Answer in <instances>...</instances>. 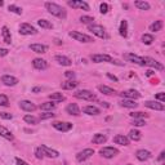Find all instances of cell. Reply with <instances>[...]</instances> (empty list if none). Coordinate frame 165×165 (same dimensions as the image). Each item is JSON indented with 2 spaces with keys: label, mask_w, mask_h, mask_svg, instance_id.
I'll use <instances>...</instances> for the list:
<instances>
[{
  "label": "cell",
  "mask_w": 165,
  "mask_h": 165,
  "mask_svg": "<svg viewBox=\"0 0 165 165\" xmlns=\"http://www.w3.org/2000/svg\"><path fill=\"white\" fill-rule=\"evenodd\" d=\"M93 21H94V19H93L92 17H89V16H81V17H80V22H81V23L90 25V23L93 22Z\"/></svg>",
  "instance_id": "7bdbcfd3"
},
{
  "label": "cell",
  "mask_w": 165,
  "mask_h": 165,
  "mask_svg": "<svg viewBox=\"0 0 165 165\" xmlns=\"http://www.w3.org/2000/svg\"><path fill=\"white\" fill-rule=\"evenodd\" d=\"M0 118L4 120H10L13 116H12V113H8V112H0Z\"/></svg>",
  "instance_id": "bcb514c9"
},
{
  "label": "cell",
  "mask_w": 165,
  "mask_h": 165,
  "mask_svg": "<svg viewBox=\"0 0 165 165\" xmlns=\"http://www.w3.org/2000/svg\"><path fill=\"white\" fill-rule=\"evenodd\" d=\"M155 99H159L160 103H164L165 102V94H164V93H159V94L155 96Z\"/></svg>",
  "instance_id": "c3c4849f"
},
{
  "label": "cell",
  "mask_w": 165,
  "mask_h": 165,
  "mask_svg": "<svg viewBox=\"0 0 165 165\" xmlns=\"http://www.w3.org/2000/svg\"><path fill=\"white\" fill-rule=\"evenodd\" d=\"M54 60L58 62L60 64H62V66H71V63H72V61H71L68 57H66V56H56Z\"/></svg>",
  "instance_id": "cb8c5ba5"
},
{
  "label": "cell",
  "mask_w": 165,
  "mask_h": 165,
  "mask_svg": "<svg viewBox=\"0 0 165 165\" xmlns=\"http://www.w3.org/2000/svg\"><path fill=\"white\" fill-rule=\"evenodd\" d=\"M16 163H17V165H28L25 160H22V159H19V157H17L16 159Z\"/></svg>",
  "instance_id": "f5cc1de1"
},
{
  "label": "cell",
  "mask_w": 165,
  "mask_h": 165,
  "mask_svg": "<svg viewBox=\"0 0 165 165\" xmlns=\"http://www.w3.org/2000/svg\"><path fill=\"white\" fill-rule=\"evenodd\" d=\"M39 107H40V110L51 111V112H52V110L56 109V103H53V102H45V103H41Z\"/></svg>",
  "instance_id": "836d02e7"
},
{
  "label": "cell",
  "mask_w": 165,
  "mask_h": 165,
  "mask_svg": "<svg viewBox=\"0 0 165 165\" xmlns=\"http://www.w3.org/2000/svg\"><path fill=\"white\" fill-rule=\"evenodd\" d=\"M53 118H54V113L52 112H45L40 115V120H47V119H53Z\"/></svg>",
  "instance_id": "ee69618b"
},
{
  "label": "cell",
  "mask_w": 165,
  "mask_h": 165,
  "mask_svg": "<svg viewBox=\"0 0 165 165\" xmlns=\"http://www.w3.org/2000/svg\"><path fill=\"white\" fill-rule=\"evenodd\" d=\"M19 107L26 112H34L35 110H36V106H35L32 102H30V101H21L19 102Z\"/></svg>",
  "instance_id": "e0dca14e"
},
{
  "label": "cell",
  "mask_w": 165,
  "mask_h": 165,
  "mask_svg": "<svg viewBox=\"0 0 165 165\" xmlns=\"http://www.w3.org/2000/svg\"><path fill=\"white\" fill-rule=\"evenodd\" d=\"M64 76H66L67 79H74L75 77V72H72V71H66V72H64Z\"/></svg>",
  "instance_id": "f907efd6"
},
{
  "label": "cell",
  "mask_w": 165,
  "mask_h": 165,
  "mask_svg": "<svg viewBox=\"0 0 165 165\" xmlns=\"http://www.w3.org/2000/svg\"><path fill=\"white\" fill-rule=\"evenodd\" d=\"M35 155H36L38 159H43V157H44V152L41 151V148H40V147L35 150Z\"/></svg>",
  "instance_id": "7dc6e473"
},
{
  "label": "cell",
  "mask_w": 165,
  "mask_h": 165,
  "mask_svg": "<svg viewBox=\"0 0 165 165\" xmlns=\"http://www.w3.org/2000/svg\"><path fill=\"white\" fill-rule=\"evenodd\" d=\"M77 81H74V80H68V81H64L62 83V88L63 89H67V90H71V89H75L77 87Z\"/></svg>",
  "instance_id": "1f68e13d"
},
{
  "label": "cell",
  "mask_w": 165,
  "mask_h": 165,
  "mask_svg": "<svg viewBox=\"0 0 165 165\" xmlns=\"http://www.w3.org/2000/svg\"><path fill=\"white\" fill-rule=\"evenodd\" d=\"M119 105L121 107H126V109H135V107L138 106V103H135L132 99H121L119 102Z\"/></svg>",
  "instance_id": "484cf974"
},
{
  "label": "cell",
  "mask_w": 165,
  "mask_h": 165,
  "mask_svg": "<svg viewBox=\"0 0 165 165\" xmlns=\"http://www.w3.org/2000/svg\"><path fill=\"white\" fill-rule=\"evenodd\" d=\"M68 35L72 39H75L76 41H80V43H92L93 41V39L89 36V35H85V34L77 32V31H71Z\"/></svg>",
  "instance_id": "277c9868"
},
{
  "label": "cell",
  "mask_w": 165,
  "mask_h": 165,
  "mask_svg": "<svg viewBox=\"0 0 165 165\" xmlns=\"http://www.w3.org/2000/svg\"><path fill=\"white\" fill-rule=\"evenodd\" d=\"M2 83L6 87H14V85L18 84V79L14 77L12 75H3L2 76Z\"/></svg>",
  "instance_id": "5bb4252c"
},
{
  "label": "cell",
  "mask_w": 165,
  "mask_h": 165,
  "mask_svg": "<svg viewBox=\"0 0 165 165\" xmlns=\"http://www.w3.org/2000/svg\"><path fill=\"white\" fill-rule=\"evenodd\" d=\"M38 25L41 27V28H53V25L49 22V21H47V19H39L38 21Z\"/></svg>",
  "instance_id": "f35d334b"
},
{
  "label": "cell",
  "mask_w": 165,
  "mask_h": 165,
  "mask_svg": "<svg viewBox=\"0 0 165 165\" xmlns=\"http://www.w3.org/2000/svg\"><path fill=\"white\" fill-rule=\"evenodd\" d=\"M129 139H132V141H139L142 138V134L141 132H138L137 129H132L130 132H129Z\"/></svg>",
  "instance_id": "4dcf8cb0"
},
{
  "label": "cell",
  "mask_w": 165,
  "mask_h": 165,
  "mask_svg": "<svg viewBox=\"0 0 165 165\" xmlns=\"http://www.w3.org/2000/svg\"><path fill=\"white\" fill-rule=\"evenodd\" d=\"M19 34L21 35H35V34H38V31H36V28L31 26L30 23H22L19 26Z\"/></svg>",
  "instance_id": "ba28073f"
},
{
  "label": "cell",
  "mask_w": 165,
  "mask_h": 165,
  "mask_svg": "<svg viewBox=\"0 0 165 165\" xmlns=\"http://www.w3.org/2000/svg\"><path fill=\"white\" fill-rule=\"evenodd\" d=\"M32 92H34V93H39V92H41V88L35 87V88H32Z\"/></svg>",
  "instance_id": "9f6ffc18"
},
{
  "label": "cell",
  "mask_w": 165,
  "mask_h": 165,
  "mask_svg": "<svg viewBox=\"0 0 165 165\" xmlns=\"http://www.w3.org/2000/svg\"><path fill=\"white\" fill-rule=\"evenodd\" d=\"M83 112L87 113V115H90V116H93V115L97 116V115L101 113V110H99L98 107H96V106H85L83 109Z\"/></svg>",
  "instance_id": "7402d4cb"
},
{
  "label": "cell",
  "mask_w": 165,
  "mask_h": 165,
  "mask_svg": "<svg viewBox=\"0 0 165 165\" xmlns=\"http://www.w3.org/2000/svg\"><path fill=\"white\" fill-rule=\"evenodd\" d=\"M106 141H107V137L105 134H101V133L94 134V137L92 138V142L96 143V145H102V143H105Z\"/></svg>",
  "instance_id": "83f0119b"
},
{
  "label": "cell",
  "mask_w": 165,
  "mask_h": 165,
  "mask_svg": "<svg viewBox=\"0 0 165 165\" xmlns=\"http://www.w3.org/2000/svg\"><path fill=\"white\" fill-rule=\"evenodd\" d=\"M145 106L148 107V109H151V110H155V111H164L165 110L164 103L156 102V101H146L145 102Z\"/></svg>",
  "instance_id": "9a60e30c"
},
{
  "label": "cell",
  "mask_w": 165,
  "mask_h": 165,
  "mask_svg": "<svg viewBox=\"0 0 165 165\" xmlns=\"http://www.w3.org/2000/svg\"><path fill=\"white\" fill-rule=\"evenodd\" d=\"M113 142L116 143V145H121V146H129V142H130V139H129L128 137H125V135L123 134H118L113 137Z\"/></svg>",
  "instance_id": "d6986e66"
},
{
  "label": "cell",
  "mask_w": 165,
  "mask_h": 165,
  "mask_svg": "<svg viewBox=\"0 0 165 165\" xmlns=\"http://www.w3.org/2000/svg\"><path fill=\"white\" fill-rule=\"evenodd\" d=\"M164 157H165V151H161L160 156L157 157V160H159V161H163V160H164Z\"/></svg>",
  "instance_id": "db71d44e"
},
{
  "label": "cell",
  "mask_w": 165,
  "mask_h": 165,
  "mask_svg": "<svg viewBox=\"0 0 165 165\" xmlns=\"http://www.w3.org/2000/svg\"><path fill=\"white\" fill-rule=\"evenodd\" d=\"M2 35H3V39H4V43H5V44H10V43H12L10 31L8 30V27H6V26H3V28H2Z\"/></svg>",
  "instance_id": "4316f807"
},
{
  "label": "cell",
  "mask_w": 165,
  "mask_h": 165,
  "mask_svg": "<svg viewBox=\"0 0 165 165\" xmlns=\"http://www.w3.org/2000/svg\"><path fill=\"white\" fill-rule=\"evenodd\" d=\"M135 156H137V159L139 161H146L151 157V152L147 151V150H138V151L135 152Z\"/></svg>",
  "instance_id": "ffe728a7"
},
{
  "label": "cell",
  "mask_w": 165,
  "mask_h": 165,
  "mask_svg": "<svg viewBox=\"0 0 165 165\" xmlns=\"http://www.w3.org/2000/svg\"><path fill=\"white\" fill-rule=\"evenodd\" d=\"M32 66L36 70H45V68H48V62L43 58H35L32 61Z\"/></svg>",
  "instance_id": "ac0fdd59"
},
{
  "label": "cell",
  "mask_w": 165,
  "mask_h": 165,
  "mask_svg": "<svg viewBox=\"0 0 165 165\" xmlns=\"http://www.w3.org/2000/svg\"><path fill=\"white\" fill-rule=\"evenodd\" d=\"M119 96L120 97H123L124 99H132V101H134V99H137L141 97V94L137 92V90H134V89H129V90H124V92H121L119 93Z\"/></svg>",
  "instance_id": "9c48e42d"
},
{
  "label": "cell",
  "mask_w": 165,
  "mask_h": 165,
  "mask_svg": "<svg viewBox=\"0 0 165 165\" xmlns=\"http://www.w3.org/2000/svg\"><path fill=\"white\" fill-rule=\"evenodd\" d=\"M93 155H94V150H92V148H85L83 150V151H80L77 155H76V160L79 163H83L85 160H88L89 157H92Z\"/></svg>",
  "instance_id": "8992f818"
},
{
  "label": "cell",
  "mask_w": 165,
  "mask_h": 165,
  "mask_svg": "<svg viewBox=\"0 0 165 165\" xmlns=\"http://www.w3.org/2000/svg\"><path fill=\"white\" fill-rule=\"evenodd\" d=\"M142 60H143V64L145 66H148V67H152L155 70H159V71H163L164 70V66L160 63V62H157L156 60L151 58V57H142Z\"/></svg>",
  "instance_id": "3957f363"
},
{
  "label": "cell",
  "mask_w": 165,
  "mask_h": 165,
  "mask_svg": "<svg viewBox=\"0 0 165 165\" xmlns=\"http://www.w3.org/2000/svg\"><path fill=\"white\" fill-rule=\"evenodd\" d=\"M53 128L60 132H68L72 129V124L68 123V121H54Z\"/></svg>",
  "instance_id": "52a82bcc"
},
{
  "label": "cell",
  "mask_w": 165,
  "mask_h": 165,
  "mask_svg": "<svg viewBox=\"0 0 165 165\" xmlns=\"http://www.w3.org/2000/svg\"><path fill=\"white\" fill-rule=\"evenodd\" d=\"M45 8H47V10L49 13L52 14V16H56V17H58L61 19H64L66 16H67L66 9H64L63 6L56 4V3H45Z\"/></svg>",
  "instance_id": "6da1fadb"
},
{
  "label": "cell",
  "mask_w": 165,
  "mask_h": 165,
  "mask_svg": "<svg viewBox=\"0 0 165 165\" xmlns=\"http://www.w3.org/2000/svg\"><path fill=\"white\" fill-rule=\"evenodd\" d=\"M89 31H92L98 38H106L105 28L101 25H89Z\"/></svg>",
  "instance_id": "4fadbf2b"
},
{
  "label": "cell",
  "mask_w": 165,
  "mask_h": 165,
  "mask_svg": "<svg viewBox=\"0 0 165 165\" xmlns=\"http://www.w3.org/2000/svg\"><path fill=\"white\" fill-rule=\"evenodd\" d=\"M67 4L70 6H72V8H80V9H84V10H89V5L88 3L83 2V0H68Z\"/></svg>",
  "instance_id": "7c38bea8"
},
{
  "label": "cell",
  "mask_w": 165,
  "mask_h": 165,
  "mask_svg": "<svg viewBox=\"0 0 165 165\" xmlns=\"http://www.w3.org/2000/svg\"><path fill=\"white\" fill-rule=\"evenodd\" d=\"M30 49L32 52H35V53H39V54H43V53H47V51H48V47L47 45H44V44H31L30 45Z\"/></svg>",
  "instance_id": "44dd1931"
},
{
  "label": "cell",
  "mask_w": 165,
  "mask_h": 165,
  "mask_svg": "<svg viewBox=\"0 0 165 165\" xmlns=\"http://www.w3.org/2000/svg\"><path fill=\"white\" fill-rule=\"evenodd\" d=\"M66 112L68 115H74V116H77V115H80V109H79V106L76 103H70L66 107Z\"/></svg>",
  "instance_id": "603a6c76"
},
{
  "label": "cell",
  "mask_w": 165,
  "mask_h": 165,
  "mask_svg": "<svg viewBox=\"0 0 165 165\" xmlns=\"http://www.w3.org/2000/svg\"><path fill=\"white\" fill-rule=\"evenodd\" d=\"M0 106H4V107L9 106V99L5 94H0Z\"/></svg>",
  "instance_id": "60d3db41"
},
{
  "label": "cell",
  "mask_w": 165,
  "mask_h": 165,
  "mask_svg": "<svg viewBox=\"0 0 165 165\" xmlns=\"http://www.w3.org/2000/svg\"><path fill=\"white\" fill-rule=\"evenodd\" d=\"M124 60L128 61V62H132V63H135V64H139V66H145V64H143L142 57L135 56V54H133V53H124Z\"/></svg>",
  "instance_id": "30bf717a"
},
{
  "label": "cell",
  "mask_w": 165,
  "mask_h": 165,
  "mask_svg": "<svg viewBox=\"0 0 165 165\" xmlns=\"http://www.w3.org/2000/svg\"><path fill=\"white\" fill-rule=\"evenodd\" d=\"M8 49H5V48H0V57H4V56H6L8 54Z\"/></svg>",
  "instance_id": "816d5d0a"
},
{
  "label": "cell",
  "mask_w": 165,
  "mask_h": 165,
  "mask_svg": "<svg viewBox=\"0 0 165 165\" xmlns=\"http://www.w3.org/2000/svg\"><path fill=\"white\" fill-rule=\"evenodd\" d=\"M49 98H51L52 101H56V102H62V101H64V96L62 94V93H58V92L52 93V94L49 96Z\"/></svg>",
  "instance_id": "8d00e7d4"
},
{
  "label": "cell",
  "mask_w": 165,
  "mask_h": 165,
  "mask_svg": "<svg viewBox=\"0 0 165 165\" xmlns=\"http://www.w3.org/2000/svg\"><path fill=\"white\" fill-rule=\"evenodd\" d=\"M8 9H9L10 12H13V13H16V14H22V9H21L19 6H17V5L10 4V5L8 6Z\"/></svg>",
  "instance_id": "b9f144b4"
},
{
  "label": "cell",
  "mask_w": 165,
  "mask_h": 165,
  "mask_svg": "<svg viewBox=\"0 0 165 165\" xmlns=\"http://www.w3.org/2000/svg\"><path fill=\"white\" fill-rule=\"evenodd\" d=\"M0 135H2L3 138L8 139V141H13V139H14V135H13L5 126H2V125H0Z\"/></svg>",
  "instance_id": "d4e9b609"
},
{
  "label": "cell",
  "mask_w": 165,
  "mask_h": 165,
  "mask_svg": "<svg viewBox=\"0 0 165 165\" xmlns=\"http://www.w3.org/2000/svg\"><path fill=\"white\" fill-rule=\"evenodd\" d=\"M142 41L145 43L146 45H150V44H152L154 43V36L151 34H143L142 35Z\"/></svg>",
  "instance_id": "74e56055"
},
{
  "label": "cell",
  "mask_w": 165,
  "mask_h": 165,
  "mask_svg": "<svg viewBox=\"0 0 165 165\" xmlns=\"http://www.w3.org/2000/svg\"><path fill=\"white\" fill-rule=\"evenodd\" d=\"M107 77L111 79V80H113V81H118V77L113 76V75H111V74H107Z\"/></svg>",
  "instance_id": "11a10c76"
},
{
  "label": "cell",
  "mask_w": 165,
  "mask_h": 165,
  "mask_svg": "<svg viewBox=\"0 0 165 165\" xmlns=\"http://www.w3.org/2000/svg\"><path fill=\"white\" fill-rule=\"evenodd\" d=\"M132 124H133L134 126H143L146 123H145V120H138V119H137V120H134Z\"/></svg>",
  "instance_id": "681fc988"
},
{
  "label": "cell",
  "mask_w": 165,
  "mask_h": 165,
  "mask_svg": "<svg viewBox=\"0 0 165 165\" xmlns=\"http://www.w3.org/2000/svg\"><path fill=\"white\" fill-rule=\"evenodd\" d=\"M99 9H101V13L102 14H106L107 12H109V4H107V3H102L101 6H99Z\"/></svg>",
  "instance_id": "f6af8a7d"
},
{
  "label": "cell",
  "mask_w": 165,
  "mask_h": 165,
  "mask_svg": "<svg viewBox=\"0 0 165 165\" xmlns=\"http://www.w3.org/2000/svg\"><path fill=\"white\" fill-rule=\"evenodd\" d=\"M161 28H163V21H155V22L150 26V31L157 32V31H160Z\"/></svg>",
  "instance_id": "d590c367"
},
{
  "label": "cell",
  "mask_w": 165,
  "mask_h": 165,
  "mask_svg": "<svg viewBox=\"0 0 165 165\" xmlns=\"http://www.w3.org/2000/svg\"><path fill=\"white\" fill-rule=\"evenodd\" d=\"M134 5L141 10H148L150 9V4L147 2H141V0H137V2H134Z\"/></svg>",
  "instance_id": "e575fe53"
},
{
  "label": "cell",
  "mask_w": 165,
  "mask_h": 165,
  "mask_svg": "<svg viewBox=\"0 0 165 165\" xmlns=\"http://www.w3.org/2000/svg\"><path fill=\"white\" fill-rule=\"evenodd\" d=\"M90 60L94 62V63H102V62H112L111 56L109 54H92L90 56Z\"/></svg>",
  "instance_id": "8fae6325"
},
{
  "label": "cell",
  "mask_w": 165,
  "mask_h": 165,
  "mask_svg": "<svg viewBox=\"0 0 165 165\" xmlns=\"http://www.w3.org/2000/svg\"><path fill=\"white\" fill-rule=\"evenodd\" d=\"M40 148H41V151L44 152V156H48V157H51V159H56V157H58V156H60L58 151L49 148V147H47L45 145H41Z\"/></svg>",
  "instance_id": "2e32d148"
},
{
  "label": "cell",
  "mask_w": 165,
  "mask_h": 165,
  "mask_svg": "<svg viewBox=\"0 0 165 165\" xmlns=\"http://www.w3.org/2000/svg\"><path fill=\"white\" fill-rule=\"evenodd\" d=\"M2 5H4V3H3V2H0V6H2Z\"/></svg>",
  "instance_id": "680465c9"
},
{
  "label": "cell",
  "mask_w": 165,
  "mask_h": 165,
  "mask_svg": "<svg viewBox=\"0 0 165 165\" xmlns=\"http://www.w3.org/2000/svg\"><path fill=\"white\" fill-rule=\"evenodd\" d=\"M98 90L101 92V93H103V94H106V96H112V94L116 93L112 88L107 87V85H98Z\"/></svg>",
  "instance_id": "f1b7e54d"
},
{
  "label": "cell",
  "mask_w": 165,
  "mask_h": 165,
  "mask_svg": "<svg viewBox=\"0 0 165 165\" xmlns=\"http://www.w3.org/2000/svg\"><path fill=\"white\" fill-rule=\"evenodd\" d=\"M119 34L123 38H126L128 36V22H126V21H121L120 27H119Z\"/></svg>",
  "instance_id": "f546056e"
},
{
  "label": "cell",
  "mask_w": 165,
  "mask_h": 165,
  "mask_svg": "<svg viewBox=\"0 0 165 165\" xmlns=\"http://www.w3.org/2000/svg\"><path fill=\"white\" fill-rule=\"evenodd\" d=\"M99 154H101V156L106 157V159H112L113 156H116L119 154V150L115 147H103L99 150Z\"/></svg>",
  "instance_id": "5b68a950"
},
{
  "label": "cell",
  "mask_w": 165,
  "mask_h": 165,
  "mask_svg": "<svg viewBox=\"0 0 165 165\" xmlns=\"http://www.w3.org/2000/svg\"><path fill=\"white\" fill-rule=\"evenodd\" d=\"M129 116L130 118H133L134 120H143V119H146V118H148V113H146V112H130L129 113Z\"/></svg>",
  "instance_id": "d6a6232c"
},
{
  "label": "cell",
  "mask_w": 165,
  "mask_h": 165,
  "mask_svg": "<svg viewBox=\"0 0 165 165\" xmlns=\"http://www.w3.org/2000/svg\"><path fill=\"white\" fill-rule=\"evenodd\" d=\"M154 74V71H151V70H150V71H147V76H151Z\"/></svg>",
  "instance_id": "6f0895ef"
},
{
  "label": "cell",
  "mask_w": 165,
  "mask_h": 165,
  "mask_svg": "<svg viewBox=\"0 0 165 165\" xmlns=\"http://www.w3.org/2000/svg\"><path fill=\"white\" fill-rule=\"evenodd\" d=\"M23 120L26 121L27 124H38V119L35 116H32V115H25Z\"/></svg>",
  "instance_id": "ab89813d"
},
{
  "label": "cell",
  "mask_w": 165,
  "mask_h": 165,
  "mask_svg": "<svg viewBox=\"0 0 165 165\" xmlns=\"http://www.w3.org/2000/svg\"><path fill=\"white\" fill-rule=\"evenodd\" d=\"M74 96L76 98H79V99H83V101H94V99H96V96L93 94L90 90H87V89L77 90V92H75Z\"/></svg>",
  "instance_id": "7a4b0ae2"
}]
</instances>
